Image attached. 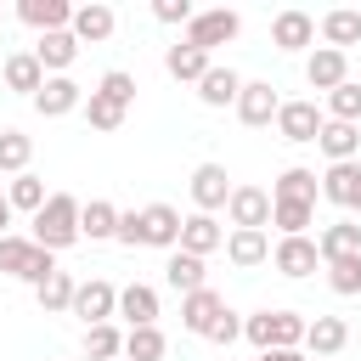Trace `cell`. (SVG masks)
I'll list each match as a JSON object with an SVG mask.
<instances>
[{
    "mask_svg": "<svg viewBox=\"0 0 361 361\" xmlns=\"http://www.w3.org/2000/svg\"><path fill=\"white\" fill-rule=\"evenodd\" d=\"M28 51H34V62L45 68V79H51V73H68V68L79 62V39H73L68 28H56V34H39Z\"/></svg>",
    "mask_w": 361,
    "mask_h": 361,
    "instance_id": "d6986e66",
    "label": "cell"
},
{
    "mask_svg": "<svg viewBox=\"0 0 361 361\" xmlns=\"http://www.w3.org/2000/svg\"><path fill=\"white\" fill-rule=\"evenodd\" d=\"M79 102H85V85L73 73H51L34 96V113L39 118H68V113H79Z\"/></svg>",
    "mask_w": 361,
    "mask_h": 361,
    "instance_id": "30bf717a",
    "label": "cell"
},
{
    "mask_svg": "<svg viewBox=\"0 0 361 361\" xmlns=\"http://www.w3.org/2000/svg\"><path fill=\"white\" fill-rule=\"evenodd\" d=\"M226 197H231L226 164H197V169H192V203H197V214H220Z\"/></svg>",
    "mask_w": 361,
    "mask_h": 361,
    "instance_id": "9a60e30c",
    "label": "cell"
},
{
    "mask_svg": "<svg viewBox=\"0 0 361 361\" xmlns=\"http://www.w3.org/2000/svg\"><path fill=\"white\" fill-rule=\"evenodd\" d=\"M316 254H322V265L327 259H344V254H361V226L355 220H327L316 231Z\"/></svg>",
    "mask_w": 361,
    "mask_h": 361,
    "instance_id": "f546056e",
    "label": "cell"
},
{
    "mask_svg": "<svg viewBox=\"0 0 361 361\" xmlns=\"http://www.w3.org/2000/svg\"><path fill=\"white\" fill-rule=\"evenodd\" d=\"M0 23H6V11H0Z\"/></svg>",
    "mask_w": 361,
    "mask_h": 361,
    "instance_id": "c3c4849f",
    "label": "cell"
},
{
    "mask_svg": "<svg viewBox=\"0 0 361 361\" xmlns=\"http://www.w3.org/2000/svg\"><path fill=\"white\" fill-rule=\"evenodd\" d=\"M164 355H169L164 327H130L124 333V361H164Z\"/></svg>",
    "mask_w": 361,
    "mask_h": 361,
    "instance_id": "836d02e7",
    "label": "cell"
},
{
    "mask_svg": "<svg viewBox=\"0 0 361 361\" xmlns=\"http://www.w3.org/2000/svg\"><path fill=\"white\" fill-rule=\"evenodd\" d=\"M79 113L90 118V130H118V124L130 118V113H124L118 102H107L102 90H85V102H79Z\"/></svg>",
    "mask_w": 361,
    "mask_h": 361,
    "instance_id": "f35d334b",
    "label": "cell"
},
{
    "mask_svg": "<svg viewBox=\"0 0 361 361\" xmlns=\"http://www.w3.org/2000/svg\"><path fill=\"white\" fill-rule=\"evenodd\" d=\"M209 68H214V56H209V51H197V45H186V39H175V45L164 51V73H169V79H180V85H197Z\"/></svg>",
    "mask_w": 361,
    "mask_h": 361,
    "instance_id": "7402d4cb",
    "label": "cell"
},
{
    "mask_svg": "<svg viewBox=\"0 0 361 361\" xmlns=\"http://www.w3.org/2000/svg\"><path fill=\"white\" fill-rule=\"evenodd\" d=\"M0 271L17 276V282H28V288H39V282H45L51 271H62V265H56V254H45L34 237L6 231V237H0Z\"/></svg>",
    "mask_w": 361,
    "mask_h": 361,
    "instance_id": "3957f363",
    "label": "cell"
},
{
    "mask_svg": "<svg viewBox=\"0 0 361 361\" xmlns=\"http://www.w3.org/2000/svg\"><path fill=\"white\" fill-rule=\"evenodd\" d=\"M17 17L34 28V34H56L73 23V6L68 0H17Z\"/></svg>",
    "mask_w": 361,
    "mask_h": 361,
    "instance_id": "484cf974",
    "label": "cell"
},
{
    "mask_svg": "<svg viewBox=\"0 0 361 361\" xmlns=\"http://www.w3.org/2000/svg\"><path fill=\"white\" fill-rule=\"evenodd\" d=\"M243 338L265 355V350H299L305 344V316L299 310H254L243 316Z\"/></svg>",
    "mask_w": 361,
    "mask_h": 361,
    "instance_id": "7a4b0ae2",
    "label": "cell"
},
{
    "mask_svg": "<svg viewBox=\"0 0 361 361\" xmlns=\"http://www.w3.org/2000/svg\"><path fill=\"white\" fill-rule=\"evenodd\" d=\"M271 265L288 276V282H305L322 271V254H316V237H276L271 243Z\"/></svg>",
    "mask_w": 361,
    "mask_h": 361,
    "instance_id": "52a82bcc",
    "label": "cell"
},
{
    "mask_svg": "<svg viewBox=\"0 0 361 361\" xmlns=\"http://www.w3.org/2000/svg\"><path fill=\"white\" fill-rule=\"evenodd\" d=\"M192 11H197L192 0H152V17H158V23H169V28H186V23H192Z\"/></svg>",
    "mask_w": 361,
    "mask_h": 361,
    "instance_id": "b9f144b4",
    "label": "cell"
},
{
    "mask_svg": "<svg viewBox=\"0 0 361 361\" xmlns=\"http://www.w3.org/2000/svg\"><path fill=\"white\" fill-rule=\"evenodd\" d=\"M322 124H327V113H322L310 96H293V102L276 107V135L293 141V147H310V141L322 135Z\"/></svg>",
    "mask_w": 361,
    "mask_h": 361,
    "instance_id": "5b68a950",
    "label": "cell"
},
{
    "mask_svg": "<svg viewBox=\"0 0 361 361\" xmlns=\"http://www.w3.org/2000/svg\"><path fill=\"white\" fill-rule=\"evenodd\" d=\"M226 220H231V231H265L271 226V192L265 186H231Z\"/></svg>",
    "mask_w": 361,
    "mask_h": 361,
    "instance_id": "8992f818",
    "label": "cell"
},
{
    "mask_svg": "<svg viewBox=\"0 0 361 361\" xmlns=\"http://www.w3.org/2000/svg\"><path fill=\"white\" fill-rule=\"evenodd\" d=\"M344 344H350V322H344V316H310V322H305V344H299L305 355L327 361V355H338Z\"/></svg>",
    "mask_w": 361,
    "mask_h": 361,
    "instance_id": "e0dca14e",
    "label": "cell"
},
{
    "mask_svg": "<svg viewBox=\"0 0 361 361\" xmlns=\"http://www.w3.org/2000/svg\"><path fill=\"white\" fill-rule=\"evenodd\" d=\"M271 45L276 51H305V45H316V17L310 11H299V6H282L276 17H271Z\"/></svg>",
    "mask_w": 361,
    "mask_h": 361,
    "instance_id": "8fae6325",
    "label": "cell"
},
{
    "mask_svg": "<svg viewBox=\"0 0 361 361\" xmlns=\"http://www.w3.org/2000/svg\"><path fill=\"white\" fill-rule=\"evenodd\" d=\"M180 254H197V259H209L214 248H226V226L214 220V214H180V243H175Z\"/></svg>",
    "mask_w": 361,
    "mask_h": 361,
    "instance_id": "7c38bea8",
    "label": "cell"
},
{
    "mask_svg": "<svg viewBox=\"0 0 361 361\" xmlns=\"http://www.w3.org/2000/svg\"><path fill=\"white\" fill-rule=\"evenodd\" d=\"M34 158V135L23 130H0V175H23Z\"/></svg>",
    "mask_w": 361,
    "mask_h": 361,
    "instance_id": "74e56055",
    "label": "cell"
},
{
    "mask_svg": "<svg viewBox=\"0 0 361 361\" xmlns=\"http://www.w3.org/2000/svg\"><path fill=\"white\" fill-rule=\"evenodd\" d=\"M237 34H243V17H237L231 6L192 11V23H186V45H197V51H209V56H214V45H231Z\"/></svg>",
    "mask_w": 361,
    "mask_h": 361,
    "instance_id": "277c9868",
    "label": "cell"
},
{
    "mask_svg": "<svg viewBox=\"0 0 361 361\" xmlns=\"http://www.w3.org/2000/svg\"><path fill=\"white\" fill-rule=\"evenodd\" d=\"M96 90H102L107 102H118L124 113L135 107V73H130V68H107V73L96 79Z\"/></svg>",
    "mask_w": 361,
    "mask_h": 361,
    "instance_id": "60d3db41",
    "label": "cell"
},
{
    "mask_svg": "<svg viewBox=\"0 0 361 361\" xmlns=\"http://www.w3.org/2000/svg\"><path fill=\"white\" fill-rule=\"evenodd\" d=\"M73 288H79V282H73L68 271H51V276L34 288V299H39V310H45V316H68V305H73Z\"/></svg>",
    "mask_w": 361,
    "mask_h": 361,
    "instance_id": "d6a6232c",
    "label": "cell"
},
{
    "mask_svg": "<svg viewBox=\"0 0 361 361\" xmlns=\"http://www.w3.org/2000/svg\"><path fill=\"white\" fill-rule=\"evenodd\" d=\"M344 79H350V56H344V51L316 45V51L305 56V85H310V90H322V96H327V90H338Z\"/></svg>",
    "mask_w": 361,
    "mask_h": 361,
    "instance_id": "ac0fdd59",
    "label": "cell"
},
{
    "mask_svg": "<svg viewBox=\"0 0 361 361\" xmlns=\"http://www.w3.org/2000/svg\"><path fill=\"white\" fill-rule=\"evenodd\" d=\"M237 338H243V316H237V310H226V316L209 327V344H220V350H226V344H237Z\"/></svg>",
    "mask_w": 361,
    "mask_h": 361,
    "instance_id": "ee69618b",
    "label": "cell"
},
{
    "mask_svg": "<svg viewBox=\"0 0 361 361\" xmlns=\"http://www.w3.org/2000/svg\"><path fill=\"white\" fill-rule=\"evenodd\" d=\"M322 276H327V288H333L338 299H355V293H361V254L327 259V265H322Z\"/></svg>",
    "mask_w": 361,
    "mask_h": 361,
    "instance_id": "d590c367",
    "label": "cell"
},
{
    "mask_svg": "<svg viewBox=\"0 0 361 361\" xmlns=\"http://www.w3.org/2000/svg\"><path fill=\"white\" fill-rule=\"evenodd\" d=\"M316 34H322L327 51H344V56H350V45H361V11H355V6H333V11L316 23Z\"/></svg>",
    "mask_w": 361,
    "mask_h": 361,
    "instance_id": "44dd1931",
    "label": "cell"
},
{
    "mask_svg": "<svg viewBox=\"0 0 361 361\" xmlns=\"http://www.w3.org/2000/svg\"><path fill=\"white\" fill-rule=\"evenodd\" d=\"M164 282L186 299V293H197V288H209V271H203V259L197 254H180V248H169V259H164Z\"/></svg>",
    "mask_w": 361,
    "mask_h": 361,
    "instance_id": "f1b7e54d",
    "label": "cell"
},
{
    "mask_svg": "<svg viewBox=\"0 0 361 361\" xmlns=\"http://www.w3.org/2000/svg\"><path fill=\"white\" fill-rule=\"evenodd\" d=\"M79 203H85V197H73V192H51V197H45V209L28 220V226H34L28 237H34L45 254L73 248V243H79Z\"/></svg>",
    "mask_w": 361,
    "mask_h": 361,
    "instance_id": "6da1fadb",
    "label": "cell"
},
{
    "mask_svg": "<svg viewBox=\"0 0 361 361\" xmlns=\"http://www.w3.org/2000/svg\"><path fill=\"white\" fill-rule=\"evenodd\" d=\"M6 226H11V203L0 197V237H6Z\"/></svg>",
    "mask_w": 361,
    "mask_h": 361,
    "instance_id": "7dc6e473",
    "label": "cell"
},
{
    "mask_svg": "<svg viewBox=\"0 0 361 361\" xmlns=\"http://www.w3.org/2000/svg\"><path fill=\"white\" fill-rule=\"evenodd\" d=\"M0 79H6V90H17V96H39V85H45V68L34 62V51H11L6 62H0Z\"/></svg>",
    "mask_w": 361,
    "mask_h": 361,
    "instance_id": "603a6c76",
    "label": "cell"
},
{
    "mask_svg": "<svg viewBox=\"0 0 361 361\" xmlns=\"http://www.w3.org/2000/svg\"><path fill=\"white\" fill-rule=\"evenodd\" d=\"M237 90H243V73L237 68H220V62L197 79V102L203 107H237Z\"/></svg>",
    "mask_w": 361,
    "mask_h": 361,
    "instance_id": "4316f807",
    "label": "cell"
},
{
    "mask_svg": "<svg viewBox=\"0 0 361 361\" xmlns=\"http://www.w3.org/2000/svg\"><path fill=\"white\" fill-rule=\"evenodd\" d=\"M226 259L237 271H254L271 259V231H226Z\"/></svg>",
    "mask_w": 361,
    "mask_h": 361,
    "instance_id": "83f0119b",
    "label": "cell"
},
{
    "mask_svg": "<svg viewBox=\"0 0 361 361\" xmlns=\"http://www.w3.org/2000/svg\"><path fill=\"white\" fill-rule=\"evenodd\" d=\"M254 361H310L305 350H265V355H254Z\"/></svg>",
    "mask_w": 361,
    "mask_h": 361,
    "instance_id": "bcb514c9",
    "label": "cell"
},
{
    "mask_svg": "<svg viewBox=\"0 0 361 361\" xmlns=\"http://www.w3.org/2000/svg\"><path fill=\"white\" fill-rule=\"evenodd\" d=\"M344 209L361 214V158H355V169H350V197H344Z\"/></svg>",
    "mask_w": 361,
    "mask_h": 361,
    "instance_id": "f6af8a7d",
    "label": "cell"
},
{
    "mask_svg": "<svg viewBox=\"0 0 361 361\" xmlns=\"http://www.w3.org/2000/svg\"><path fill=\"white\" fill-rule=\"evenodd\" d=\"M45 197H51V192H45V180H39L34 169L11 175V186H6V203H11V214H28V220L45 209Z\"/></svg>",
    "mask_w": 361,
    "mask_h": 361,
    "instance_id": "1f68e13d",
    "label": "cell"
},
{
    "mask_svg": "<svg viewBox=\"0 0 361 361\" xmlns=\"http://www.w3.org/2000/svg\"><path fill=\"white\" fill-rule=\"evenodd\" d=\"M113 316H124L130 327H158V288L152 282H124Z\"/></svg>",
    "mask_w": 361,
    "mask_h": 361,
    "instance_id": "ffe728a7",
    "label": "cell"
},
{
    "mask_svg": "<svg viewBox=\"0 0 361 361\" xmlns=\"http://www.w3.org/2000/svg\"><path fill=\"white\" fill-rule=\"evenodd\" d=\"M180 243V209L175 203H147L141 209V248H175Z\"/></svg>",
    "mask_w": 361,
    "mask_h": 361,
    "instance_id": "2e32d148",
    "label": "cell"
},
{
    "mask_svg": "<svg viewBox=\"0 0 361 361\" xmlns=\"http://www.w3.org/2000/svg\"><path fill=\"white\" fill-rule=\"evenodd\" d=\"M79 361H85V355H79Z\"/></svg>",
    "mask_w": 361,
    "mask_h": 361,
    "instance_id": "681fc988",
    "label": "cell"
},
{
    "mask_svg": "<svg viewBox=\"0 0 361 361\" xmlns=\"http://www.w3.org/2000/svg\"><path fill=\"white\" fill-rule=\"evenodd\" d=\"M276 107H282V96H276L271 79H243V90H237V118H243L248 130L276 124Z\"/></svg>",
    "mask_w": 361,
    "mask_h": 361,
    "instance_id": "9c48e42d",
    "label": "cell"
},
{
    "mask_svg": "<svg viewBox=\"0 0 361 361\" xmlns=\"http://www.w3.org/2000/svg\"><path fill=\"white\" fill-rule=\"evenodd\" d=\"M316 147L327 152V164H355V158H361V124H338V118H327L322 135H316Z\"/></svg>",
    "mask_w": 361,
    "mask_h": 361,
    "instance_id": "cb8c5ba5",
    "label": "cell"
},
{
    "mask_svg": "<svg viewBox=\"0 0 361 361\" xmlns=\"http://www.w3.org/2000/svg\"><path fill=\"white\" fill-rule=\"evenodd\" d=\"M271 203H316V169L288 164V169L271 180Z\"/></svg>",
    "mask_w": 361,
    "mask_h": 361,
    "instance_id": "4dcf8cb0",
    "label": "cell"
},
{
    "mask_svg": "<svg viewBox=\"0 0 361 361\" xmlns=\"http://www.w3.org/2000/svg\"><path fill=\"white\" fill-rule=\"evenodd\" d=\"M118 355H124V333L113 322L85 327V361H118Z\"/></svg>",
    "mask_w": 361,
    "mask_h": 361,
    "instance_id": "e575fe53",
    "label": "cell"
},
{
    "mask_svg": "<svg viewBox=\"0 0 361 361\" xmlns=\"http://www.w3.org/2000/svg\"><path fill=\"white\" fill-rule=\"evenodd\" d=\"M113 231H118V203L107 197L79 203V243H113Z\"/></svg>",
    "mask_w": 361,
    "mask_h": 361,
    "instance_id": "d4e9b609",
    "label": "cell"
},
{
    "mask_svg": "<svg viewBox=\"0 0 361 361\" xmlns=\"http://www.w3.org/2000/svg\"><path fill=\"white\" fill-rule=\"evenodd\" d=\"M113 243L141 248V209H118V231H113Z\"/></svg>",
    "mask_w": 361,
    "mask_h": 361,
    "instance_id": "7bdbcfd3",
    "label": "cell"
},
{
    "mask_svg": "<svg viewBox=\"0 0 361 361\" xmlns=\"http://www.w3.org/2000/svg\"><path fill=\"white\" fill-rule=\"evenodd\" d=\"M113 310H118V288H113L107 276H90V282H79V288H73V305H68V316H79L85 327H96V322H113Z\"/></svg>",
    "mask_w": 361,
    "mask_h": 361,
    "instance_id": "ba28073f",
    "label": "cell"
},
{
    "mask_svg": "<svg viewBox=\"0 0 361 361\" xmlns=\"http://www.w3.org/2000/svg\"><path fill=\"white\" fill-rule=\"evenodd\" d=\"M113 28H118V11H113L107 0L73 6V23H68V34H73L79 45H102V39H113Z\"/></svg>",
    "mask_w": 361,
    "mask_h": 361,
    "instance_id": "5bb4252c",
    "label": "cell"
},
{
    "mask_svg": "<svg viewBox=\"0 0 361 361\" xmlns=\"http://www.w3.org/2000/svg\"><path fill=\"white\" fill-rule=\"evenodd\" d=\"M226 310H231V305H226V293L197 288V293H186V299H180V327H186L192 338H209V327H214Z\"/></svg>",
    "mask_w": 361,
    "mask_h": 361,
    "instance_id": "4fadbf2b",
    "label": "cell"
},
{
    "mask_svg": "<svg viewBox=\"0 0 361 361\" xmlns=\"http://www.w3.org/2000/svg\"><path fill=\"white\" fill-rule=\"evenodd\" d=\"M327 118H338V124H361V85L355 79H344L338 90H327V107H322Z\"/></svg>",
    "mask_w": 361,
    "mask_h": 361,
    "instance_id": "ab89813d",
    "label": "cell"
},
{
    "mask_svg": "<svg viewBox=\"0 0 361 361\" xmlns=\"http://www.w3.org/2000/svg\"><path fill=\"white\" fill-rule=\"evenodd\" d=\"M310 220H316V203H271V226L282 237H310Z\"/></svg>",
    "mask_w": 361,
    "mask_h": 361,
    "instance_id": "8d00e7d4",
    "label": "cell"
}]
</instances>
